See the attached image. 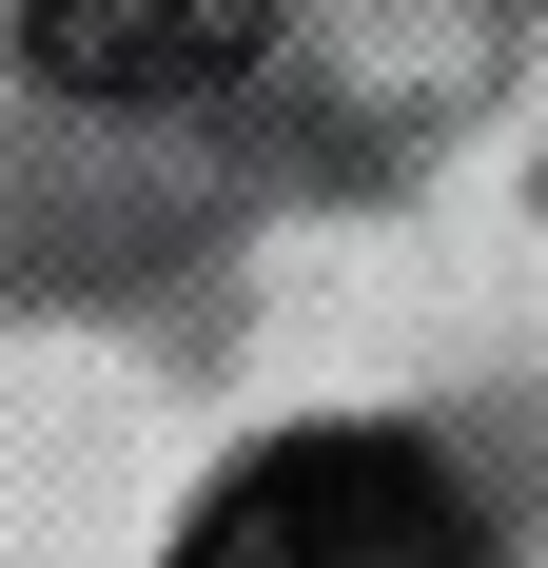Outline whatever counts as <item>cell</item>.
<instances>
[{"label":"cell","instance_id":"6da1fadb","mask_svg":"<svg viewBox=\"0 0 548 568\" xmlns=\"http://www.w3.org/2000/svg\"><path fill=\"white\" fill-rule=\"evenodd\" d=\"M176 568H470V510L392 432H294L176 529Z\"/></svg>","mask_w":548,"mask_h":568},{"label":"cell","instance_id":"7a4b0ae2","mask_svg":"<svg viewBox=\"0 0 548 568\" xmlns=\"http://www.w3.org/2000/svg\"><path fill=\"white\" fill-rule=\"evenodd\" d=\"M274 40V0H20V59L59 99H216Z\"/></svg>","mask_w":548,"mask_h":568}]
</instances>
